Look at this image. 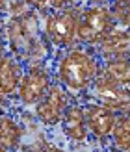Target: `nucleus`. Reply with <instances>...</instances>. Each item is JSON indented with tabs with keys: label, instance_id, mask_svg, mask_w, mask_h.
Masks as SVG:
<instances>
[{
	"label": "nucleus",
	"instance_id": "2",
	"mask_svg": "<svg viewBox=\"0 0 130 152\" xmlns=\"http://www.w3.org/2000/svg\"><path fill=\"white\" fill-rule=\"evenodd\" d=\"M115 28L110 10L106 7H87L80 11L78 28H76V39L86 45H98L112 30Z\"/></svg>",
	"mask_w": 130,
	"mask_h": 152
},
{
	"label": "nucleus",
	"instance_id": "9",
	"mask_svg": "<svg viewBox=\"0 0 130 152\" xmlns=\"http://www.w3.org/2000/svg\"><path fill=\"white\" fill-rule=\"evenodd\" d=\"M63 130L67 134L69 139L73 141H84L87 137V124H86V113L80 106H67V110L63 113Z\"/></svg>",
	"mask_w": 130,
	"mask_h": 152
},
{
	"label": "nucleus",
	"instance_id": "10",
	"mask_svg": "<svg viewBox=\"0 0 130 152\" xmlns=\"http://www.w3.org/2000/svg\"><path fill=\"white\" fill-rule=\"evenodd\" d=\"M22 71L19 63L10 56L0 58V95H11L19 89Z\"/></svg>",
	"mask_w": 130,
	"mask_h": 152
},
{
	"label": "nucleus",
	"instance_id": "14",
	"mask_svg": "<svg viewBox=\"0 0 130 152\" xmlns=\"http://www.w3.org/2000/svg\"><path fill=\"white\" fill-rule=\"evenodd\" d=\"M110 13L115 22H119L125 30H130V0H115Z\"/></svg>",
	"mask_w": 130,
	"mask_h": 152
},
{
	"label": "nucleus",
	"instance_id": "11",
	"mask_svg": "<svg viewBox=\"0 0 130 152\" xmlns=\"http://www.w3.org/2000/svg\"><path fill=\"white\" fill-rule=\"evenodd\" d=\"M22 128L10 117H0V147L6 150H15L21 145Z\"/></svg>",
	"mask_w": 130,
	"mask_h": 152
},
{
	"label": "nucleus",
	"instance_id": "4",
	"mask_svg": "<svg viewBox=\"0 0 130 152\" xmlns=\"http://www.w3.org/2000/svg\"><path fill=\"white\" fill-rule=\"evenodd\" d=\"M91 86H93V95L98 98V104L108 106L113 111L130 110V87L110 80L106 74H98Z\"/></svg>",
	"mask_w": 130,
	"mask_h": 152
},
{
	"label": "nucleus",
	"instance_id": "8",
	"mask_svg": "<svg viewBox=\"0 0 130 152\" xmlns=\"http://www.w3.org/2000/svg\"><path fill=\"white\" fill-rule=\"evenodd\" d=\"M98 45H101L102 54L110 59L130 58V30L113 28Z\"/></svg>",
	"mask_w": 130,
	"mask_h": 152
},
{
	"label": "nucleus",
	"instance_id": "18",
	"mask_svg": "<svg viewBox=\"0 0 130 152\" xmlns=\"http://www.w3.org/2000/svg\"><path fill=\"white\" fill-rule=\"evenodd\" d=\"M0 152H7V150H6V148H4V147H0Z\"/></svg>",
	"mask_w": 130,
	"mask_h": 152
},
{
	"label": "nucleus",
	"instance_id": "12",
	"mask_svg": "<svg viewBox=\"0 0 130 152\" xmlns=\"http://www.w3.org/2000/svg\"><path fill=\"white\" fill-rule=\"evenodd\" d=\"M102 74H106L110 80L121 83V86L130 87V58L110 59Z\"/></svg>",
	"mask_w": 130,
	"mask_h": 152
},
{
	"label": "nucleus",
	"instance_id": "17",
	"mask_svg": "<svg viewBox=\"0 0 130 152\" xmlns=\"http://www.w3.org/2000/svg\"><path fill=\"white\" fill-rule=\"evenodd\" d=\"M4 56V43H2V39H0V58Z\"/></svg>",
	"mask_w": 130,
	"mask_h": 152
},
{
	"label": "nucleus",
	"instance_id": "6",
	"mask_svg": "<svg viewBox=\"0 0 130 152\" xmlns=\"http://www.w3.org/2000/svg\"><path fill=\"white\" fill-rule=\"evenodd\" d=\"M50 87V76L41 65L30 67L28 72L21 78L19 83V98L26 106H35L45 96Z\"/></svg>",
	"mask_w": 130,
	"mask_h": 152
},
{
	"label": "nucleus",
	"instance_id": "16",
	"mask_svg": "<svg viewBox=\"0 0 130 152\" xmlns=\"http://www.w3.org/2000/svg\"><path fill=\"white\" fill-rule=\"evenodd\" d=\"M26 4H30L32 7H37V10H41V7H45L48 4V0H24Z\"/></svg>",
	"mask_w": 130,
	"mask_h": 152
},
{
	"label": "nucleus",
	"instance_id": "15",
	"mask_svg": "<svg viewBox=\"0 0 130 152\" xmlns=\"http://www.w3.org/2000/svg\"><path fill=\"white\" fill-rule=\"evenodd\" d=\"M48 4L54 10H65V7H69V4H73V0H48Z\"/></svg>",
	"mask_w": 130,
	"mask_h": 152
},
{
	"label": "nucleus",
	"instance_id": "7",
	"mask_svg": "<svg viewBox=\"0 0 130 152\" xmlns=\"http://www.w3.org/2000/svg\"><path fill=\"white\" fill-rule=\"evenodd\" d=\"M84 113H86L87 130H91L93 135L104 139L112 134L115 119H117L113 110H110L108 106H102V104H89Z\"/></svg>",
	"mask_w": 130,
	"mask_h": 152
},
{
	"label": "nucleus",
	"instance_id": "1",
	"mask_svg": "<svg viewBox=\"0 0 130 152\" xmlns=\"http://www.w3.org/2000/svg\"><path fill=\"white\" fill-rule=\"evenodd\" d=\"M98 76V63L89 52L82 48H73L62 58L58 65V78L69 91H84L91 87Z\"/></svg>",
	"mask_w": 130,
	"mask_h": 152
},
{
	"label": "nucleus",
	"instance_id": "5",
	"mask_svg": "<svg viewBox=\"0 0 130 152\" xmlns=\"http://www.w3.org/2000/svg\"><path fill=\"white\" fill-rule=\"evenodd\" d=\"M67 106H69V96L65 87L62 83H54V86L48 87L45 96L35 104V115L39 117L43 124L54 126L62 123Z\"/></svg>",
	"mask_w": 130,
	"mask_h": 152
},
{
	"label": "nucleus",
	"instance_id": "3",
	"mask_svg": "<svg viewBox=\"0 0 130 152\" xmlns=\"http://www.w3.org/2000/svg\"><path fill=\"white\" fill-rule=\"evenodd\" d=\"M80 11L74 7L56 10L45 20V35L56 47H69L76 41V28H78Z\"/></svg>",
	"mask_w": 130,
	"mask_h": 152
},
{
	"label": "nucleus",
	"instance_id": "13",
	"mask_svg": "<svg viewBox=\"0 0 130 152\" xmlns=\"http://www.w3.org/2000/svg\"><path fill=\"white\" fill-rule=\"evenodd\" d=\"M112 134L115 147L123 152H130V110L115 119Z\"/></svg>",
	"mask_w": 130,
	"mask_h": 152
}]
</instances>
